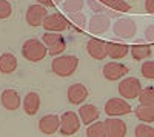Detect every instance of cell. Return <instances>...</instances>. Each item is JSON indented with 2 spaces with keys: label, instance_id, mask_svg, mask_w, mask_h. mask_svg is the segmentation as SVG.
<instances>
[{
  "label": "cell",
  "instance_id": "obj_8",
  "mask_svg": "<svg viewBox=\"0 0 154 137\" xmlns=\"http://www.w3.org/2000/svg\"><path fill=\"white\" fill-rule=\"evenodd\" d=\"M102 74L103 77L109 82H117L123 77H126L130 74V68L123 63H119L117 60H112V62H108L105 63L103 69H102Z\"/></svg>",
  "mask_w": 154,
  "mask_h": 137
},
{
  "label": "cell",
  "instance_id": "obj_30",
  "mask_svg": "<svg viewBox=\"0 0 154 137\" xmlns=\"http://www.w3.org/2000/svg\"><path fill=\"white\" fill-rule=\"evenodd\" d=\"M12 14V5L9 3V0H0V19L5 20L9 19Z\"/></svg>",
  "mask_w": 154,
  "mask_h": 137
},
{
  "label": "cell",
  "instance_id": "obj_3",
  "mask_svg": "<svg viewBox=\"0 0 154 137\" xmlns=\"http://www.w3.org/2000/svg\"><path fill=\"white\" fill-rule=\"evenodd\" d=\"M42 40L48 48V56H53V57L60 56L66 49V40L62 35V32H48L46 31L42 37Z\"/></svg>",
  "mask_w": 154,
  "mask_h": 137
},
{
  "label": "cell",
  "instance_id": "obj_16",
  "mask_svg": "<svg viewBox=\"0 0 154 137\" xmlns=\"http://www.w3.org/2000/svg\"><path fill=\"white\" fill-rule=\"evenodd\" d=\"M106 137H125L126 135V123L119 117H108L105 120Z\"/></svg>",
  "mask_w": 154,
  "mask_h": 137
},
{
  "label": "cell",
  "instance_id": "obj_35",
  "mask_svg": "<svg viewBox=\"0 0 154 137\" xmlns=\"http://www.w3.org/2000/svg\"><path fill=\"white\" fill-rule=\"evenodd\" d=\"M97 2H100L102 5H105V6H108V3H109V0H97Z\"/></svg>",
  "mask_w": 154,
  "mask_h": 137
},
{
  "label": "cell",
  "instance_id": "obj_18",
  "mask_svg": "<svg viewBox=\"0 0 154 137\" xmlns=\"http://www.w3.org/2000/svg\"><path fill=\"white\" fill-rule=\"evenodd\" d=\"M22 106H23V111L28 116H35L38 113V109H40V96L34 91L28 93L23 99Z\"/></svg>",
  "mask_w": 154,
  "mask_h": 137
},
{
  "label": "cell",
  "instance_id": "obj_12",
  "mask_svg": "<svg viewBox=\"0 0 154 137\" xmlns=\"http://www.w3.org/2000/svg\"><path fill=\"white\" fill-rule=\"evenodd\" d=\"M86 53L94 60H103L105 57H108V42L93 37L86 43Z\"/></svg>",
  "mask_w": 154,
  "mask_h": 137
},
{
  "label": "cell",
  "instance_id": "obj_36",
  "mask_svg": "<svg viewBox=\"0 0 154 137\" xmlns=\"http://www.w3.org/2000/svg\"><path fill=\"white\" fill-rule=\"evenodd\" d=\"M60 2H62V0H54V3H56V5H59Z\"/></svg>",
  "mask_w": 154,
  "mask_h": 137
},
{
  "label": "cell",
  "instance_id": "obj_11",
  "mask_svg": "<svg viewBox=\"0 0 154 137\" xmlns=\"http://www.w3.org/2000/svg\"><path fill=\"white\" fill-rule=\"evenodd\" d=\"M111 25V17L106 12H96V14L89 19L88 28L93 34H105Z\"/></svg>",
  "mask_w": 154,
  "mask_h": 137
},
{
  "label": "cell",
  "instance_id": "obj_14",
  "mask_svg": "<svg viewBox=\"0 0 154 137\" xmlns=\"http://www.w3.org/2000/svg\"><path fill=\"white\" fill-rule=\"evenodd\" d=\"M60 129V116L57 114H46L38 120V131L42 134L51 135Z\"/></svg>",
  "mask_w": 154,
  "mask_h": 137
},
{
  "label": "cell",
  "instance_id": "obj_20",
  "mask_svg": "<svg viewBox=\"0 0 154 137\" xmlns=\"http://www.w3.org/2000/svg\"><path fill=\"white\" fill-rule=\"evenodd\" d=\"M130 53V46L122 42H108V57L112 60H122Z\"/></svg>",
  "mask_w": 154,
  "mask_h": 137
},
{
  "label": "cell",
  "instance_id": "obj_15",
  "mask_svg": "<svg viewBox=\"0 0 154 137\" xmlns=\"http://www.w3.org/2000/svg\"><path fill=\"white\" fill-rule=\"evenodd\" d=\"M66 96H68V102L71 105H79L80 106L88 99V88L82 83H72L66 91Z\"/></svg>",
  "mask_w": 154,
  "mask_h": 137
},
{
  "label": "cell",
  "instance_id": "obj_19",
  "mask_svg": "<svg viewBox=\"0 0 154 137\" xmlns=\"http://www.w3.org/2000/svg\"><path fill=\"white\" fill-rule=\"evenodd\" d=\"M130 53H131V57L137 62H143L146 59L151 57V53H152V49H151V45L142 42V40H137L131 48H130Z\"/></svg>",
  "mask_w": 154,
  "mask_h": 137
},
{
  "label": "cell",
  "instance_id": "obj_10",
  "mask_svg": "<svg viewBox=\"0 0 154 137\" xmlns=\"http://www.w3.org/2000/svg\"><path fill=\"white\" fill-rule=\"evenodd\" d=\"M114 35L119 37V39H131L134 37L136 31H137V25L134 20L131 19H119L114 23Z\"/></svg>",
  "mask_w": 154,
  "mask_h": 137
},
{
  "label": "cell",
  "instance_id": "obj_2",
  "mask_svg": "<svg viewBox=\"0 0 154 137\" xmlns=\"http://www.w3.org/2000/svg\"><path fill=\"white\" fill-rule=\"evenodd\" d=\"M22 56L28 62L37 63L48 56V48L40 39H28L22 45Z\"/></svg>",
  "mask_w": 154,
  "mask_h": 137
},
{
  "label": "cell",
  "instance_id": "obj_5",
  "mask_svg": "<svg viewBox=\"0 0 154 137\" xmlns=\"http://www.w3.org/2000/svg\"><path fill=\"white\" fill-rule=\"evenodd\" d=\"M80 117L79 113H74V111H65L60 116V129L59 132L62 135H74L77 131L80 129Z\"/></svg>",
  "mask_w": 154,
  "mask_h": 137
},
{
  "label": "cell",
  "instance_id": "obj_27",
  "mask_svg": "<svg viewBox=\"0 0 154 137\" xmlns=\"http://www.w3.org/2000/svg\"><path fill=\"white\" fill-rule=\"evenodd\" d=\"M137 99L142 105L154 103V86H145V88H142V91H140Z\"/></svg>",
  "mask_w": 154,
  "mask_h": 137
},
{
  "label": "cell",
  "instance_id": "obj_7",
  "mask_svg": "<svg viewBox=\"0 0 154 137\" xmlns=\"http://www.w3.org/2000/svg\"><path fill=\"white\" fill-rule=\"evenodd\" d=\"M131 105L123 97H112L105 103V114L108 117H122L131 113Z\"/></svg>",
  "mask_w": 154,
  "mask_h": 137
},
{
  "label": "cell",
  "instance_id": "obj_21",
  "mask_svg": "<svg viewBox=\"0 0 154 137\" xmlns=\"http://www.w3.org/2000/svg\"><path fill=\"white\" fill-rule=\"evenodd\" d=\"M17 57L12 53H3L0 56V72L2 74H12L17 69Z\"/></svg>",
  "mask_w": 154,
  "mask_h": 137
},
{
  "label": "cell",
  "instance_id": "obj_23",
  "mask_svg": "<svg viewBox=\"0 0 154 137\" xmlns=\"http://www.w3.org/2000/svg\"><path fill=\"white\" fill-rule=\"evenodd\" d=\"M86 137H106V128H105V122H93L86 126L85 131Z\"/></svg>",
  "mask_w": 154,
  "mask_h": 137
},
{
  "label": "cell",
  "instance_id": "obj_1",
  "mask_svg": "<svg viewBox=\"0 0 154 137\" xmlns=\"http://www.w3.org/2000/svg\"><path fill=\"white\" fill-rule=\"evenodd\" d=\"M79 66V57L68 54V56H56L51 62V71L59 77H69L75 72Z\"/></svg>",
  "mask_w": 154,
  "mask_h": 137
},
{
  "label": "cell",
  "instance_id": "obj_28",
  "mask_svg": "<svg viewBox=\"0 0 154 137\" xmlns=\"http://www.w3.org/2000/svg\"><path fill=\"white\" fill-rule=\"evenodd\" d=\"M134 135L136 137H154V128L149 126V123L140 122L134 128Z\"/></svg>",
  "mask_w": 154,
  "mask_h": 137
},
{
  "label": "cell",
  "instance_id": "obj_24",
  "mask_svg": "<svg viewBox=\"0 0 154 137\" xmlns=\"http://www.w3.org/2000/svg\"><path fill=\"white\" fill-rule=\"evenodd\" d=\"M68 20H69V23L72 25V26L77 29V32H82L86 28V25H88L86 16L82 14V11L80 12H72V14H68Z\"/></svg>",
  "mask_w": 154,
  "mask_h": 137
},
{
  "label": "cell",
  "instance_id": "obj_32",
  "mask_svg": "<svg viewBox=\"0 0 154 137\" xmlns=\"http://www.w3.org/2000/svg\"><path fill=\"white\" fill-rule=\"evenodd\" d=\"M145 40L149 43H154V25H149L145 29Z\"/></svg>",
  "mask_w": 154,
  "mask_h": 137
},
{
  "label": "cell",
  "instance_id": "obj_9",
  "mask_svg": "<svg viewBox=\"0 0 154 137\" xmlns=\"http://www.w3.org/2000/svg\"><path fill=\"white\" fill-rule=\"evenodd\" d=\"M46 16H48V8L40 5V3H35V5L28 6L25 19H26V23L29 26L37 28V26H42V23H43Z\"/></svg>",
  "mask_w": 154,
  "mask_h": 137
},
{
  "label": "cell",
  "instance_id": "obj_33",
  "mask_svg": "<svg viewBox=\"0 0 154 137\" xmlns=\"http://www.w3.org/2000/svg\"><path fill=\"white\" fill-rule=\"evenodd\" d=\"M145 9L148 14H154V0H145Z\"/></svg>",
  "mask_w": 154,
  "mask_h": 137
},
{
  "label": "cell",
  "instance_id": "obj_6",
  "mask_svg": "<svg viewBox=\"0 0 154 137\" xmlns=\"http://www.w3.org/2000/svg\"><path fill=\"white\" fill-rule=\"evenodd\" d=\"M142 82H140L137 77H123V80H120L119 83V94L120 97L126 99V100H133V99H137L140 91H142Z\"/></svg>",
  "mask_w": 154,
  "mask_h": 137
},
{
  "label": "cell",
  "instance_id": "obj_31",
  "mask_svg": "<svg viewBox=\"0 0 154 137\" xmlns=\"http://www.w3.org/2000/svg\"><path fill=\"white\" fill-rule=\"evenodd\" d=\"M88 5L91 8V11H94V12H105L108 8L105 5H102L100 2H97V0H88Z\"/></svg>",
  "mask_w": 154,
  "mask_h": 137
},
{
  "label": "cell",
  "instance_id": "obj_17",
  "mask_svg": "<svg viewBox=\"0 0 154 137\" xmlns=\"http://www.w3.org/2000/svg\"><path fill=\"white\" fill-rule=\"evenodd\" d=\"M77 113H79V117H80L82 123L86 125V126L89 125V123L99 120V117H100V109L96 105H80Z\"/></svg>",
  "mask_w": 154,
  "mask_h": 137
},
{
  "label": "cell",
  "instance_id": "obj_13",
  "mask_svg": "<svg viewBox=\"0 0 154 137\" xmlns=\"http://www.w3.org/2000/svg\"><path fill=\"white\" fill-rule=\"evenodd\" d=\"M0 103H2V106L8 111H16L22 106L20 94L12 88H6V90L2 91V94H0Z\"/></svg>",
  "mask_w": 154,
  "mask_h": 137
},
{
  "label": "cell",
  "instance_id": "obj_34",
  "mask_svg": "<svg viewBox=\"0 0 154 137\" xmlns=\"http://www.w3.org/2000/svg\"><path fill=\"white\" fill-rule=\"evenodd\" d=\"M37 3H40V5H43V6H46V8H53V6H56L54 0H37Z\"/></svg>",
  "mask_w": 154,
  "mask_h": 137
},
{
  "label": "cell",
  "instance_id": "obj_29",
  "mask_svg": "<svg viewBox=\"0 0 154 137\" xmlns=\"http://www.w3.org/2000/svg\"><path fill=\"white\" fill-rule=\"evenodd\" d=\"M140 74L148 80H154V60H143L142 66H140Z\"/></svg>",
  "mask_w": 154,
  "mask_h": 137
},
{
  "label": "cell",
  "instance_id": "obj_22",
  "mask_svg": "<svg viewBox=\"0 0 154 137\" xmlns=\"http://www.w3.org/2000/svg\"><path fill=\"white\" fill-rule=\"evenodd\" d=\"M134 114H136V117L140 122L152 123L154 122V103H151V105H142V103H140L134 109Z\"/></svg>",
  "mask_w": 154,
  "mask_h": 137
},
{
  "label": "cell",
  "instance_id": "obj_4",
  "mask_svg": "<svg viewBox=\"0 0 154 137\" xmlns=\"http://www.w3.org/2000/svg\"><path fill=\"white\" fill-rule=\"evenodd\" d=\"M42 26L45 31L48 32H63V31H66L69 26H71V23L69 20L62 14V12H51V14H48L42 23Z\"/></svg>",
  "mask_w": 154,
  "mask_h": 137
},
{
  "label": "cell",
  "instance_id": "obj_25",
  "mask_svg": "<svg viewBox=\"0 0 154 137\" xmlns=\"http://www.w3.org/2000/svg\"><path fill=\"white\" fill-rule=\"evenodd\" d=\"M85 6V0H63L62 8L66 14H72V12H80Z\"/></svg>",
  "mask_w": 154,
  "mask_h": 137
},
{
  "label": "cell",
  "instance_id": "obj_26",
  "mask_svg": "<svg viewBox=\"0 0 154 137\" xmlns=\"http://www.w3.org/2000/svg\"><path fill=\"white\" fill-rule=\"evenodd\" d=\"M108 8H109L111 11H114V12H117V14H120V16L131 9L130 3H128L126 0H109Z\"/></svg>",
  "mask_w": 154,
  "mask_h": 137
}]
</instances>
